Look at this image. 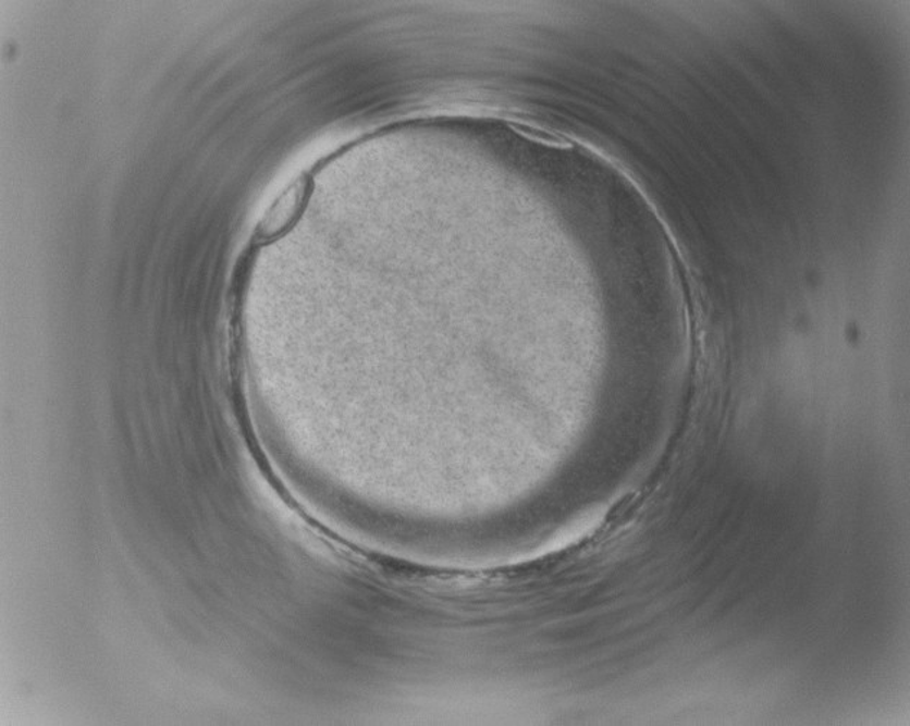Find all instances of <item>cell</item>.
<instances>
[{
    "instance_id": "cell-1",
    "label": "cell",
    "mask_w": 910,
    "mask_h": 726,
    "mask_svg": "<svg viewBox=\"0 0 910 726\" xmlns=\"http://www.w3.org/2000/svg\"><path fill=\"white\" fill-rule=\"evenodd\" d=\"M306 198V182L298 180L293 182L283 194L274 200L269 211L262 217L260 224H258V235L260 238H273L279 235L281 231L287 229L292 224L294 217L300 212L302 205Z\"/></svg>"
}]
</instances>
